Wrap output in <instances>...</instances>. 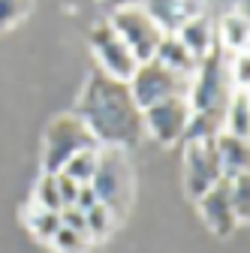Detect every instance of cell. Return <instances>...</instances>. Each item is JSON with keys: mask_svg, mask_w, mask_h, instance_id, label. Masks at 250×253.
I'll use <instances>...</instances> for the list:
<instances>
[{"mask_svg": "<svg viewBox=\"0 0 250 253\" xmlns=\"http://www.w3.org/2000/svg\"><path fill=\"white\" fill-rule=\"evenodd\" d=\"M79 118L90 136L109 148H133L145 136L142 109L136 106L127 82H118L106 73H93L79 103Z\"/></svg>", "mask_w": 250, "mask_h": 253, "instance_id": "obj_1", "label": "cell"}, {"mask_svg": "<svg viewBox=\"0 0 250 253\" xmlns=\"http://www.w3.org/2000/svg\"><path fill=\"white\" fill-rule=\"evenodd\" d=\"M196 82H190V93H187V103L193 112L202 115H223L232 93H229V70L226 60L220 54V48H214L211 54H205L196 63Z\"/></svg>", "mask_w": 250, "mask_h": 253, "instance_id": "obj_2", "label": "cell"}, {"mask_svg": "<svg viewBox=\"0 0 250 253\" xmlns=\"http://www.w3.org/2000/svg\"><path fill=\"white\" fill-rule=\"evenodd\" d=\"M130 93H133V100L136 106L145 112L151 106H157L169 97H187L190 93V76H181L169 67H163L160 60H145L136 67V73L130 76L127 82Z\"/></svg>", "mask_w": 250, "mask_h": 253, "instance_id": "obj_3", "label": "cell"}, {"mask_svg": "<svg viewBox=\"0 0 250 253\" xmlns=\"http://www.w3.org/2000/svg\"><path fill=\"white\" fill-rule=\"evenodd\" d=\"M90 190L97 193V199L112 211L124 214L130 208L133 199V172L130 163L118 148H109L97 157V172L90 178Z\"/></svg>", "mask_w": 250, "mask_h": 253, "instance_id": "obj_4", "label": "cell"}, {"mask_svg": "<svg viewBox=\"0 0 250 253\" xmlns=\"http://www.w3.org/2000/svg\"><path fill=\"white\" fill-rule=\"evenodd\" d=\"M90 148H97V139L90 136V130L79 115L54 118L45 133V175H57L67 166L70 157H76L79 151H90Z\"/></svg>", "mask_w": 250, "mask_h": 253, "instance_id": "obj_5", "label": "cell"}, {"mask_svg": "<svg viewBox=\"0 0 250 253\" xmlns=\"http://www.w3.org/2000/svg\"><path fill=\"white\" fill-rule=\"evenodd\" d=\"M109 24L115 27V34L124 40V45L133 51V57L139 63L151 60L154 51H157V45H160V40L166 37L163 30L151 21V15L142 6H127V9L112 12V21Z\"/></svg>", "mask_w": 250, "mask_h": 253, "instance_id": "obj_6", "label": "cell"}, {"mask_svg": "<svg viewBox=\"0 0 250 253\" xmlns=\"http://www.w3.org/2000/svg\"><path fill=\"white\" fill-rule=\"evenodd\" d=\"M90 45H93V54L100 57L106 76H112L118 82H130V76L139 67V60L133 57V51L127 45H124V40L115 34V27L109 21H103V24H97L90 30Z\"/></svg>", "mask_w": 250, "mask_h": 253, "instance_id": "obj_7", "label": "cell"}, {"mask_svg": "<svg viewBox=\"0 0 250 253\" xmlns=\"http://www.w3.org/2000/svg\"><path fill=\"white\" fill-rule=\"evenodd\" d=\"M223 175H220V166H217L214 139L211 142H187V148H184V184H187V193L193 199H199Z\"/></svg>", "mask_w": 250, "mask_h": 253, "instance_id": "obj_8", "label": "cell"}, {"mask_svg": "<svg viewBox=\"0 0 250 253\" xmlns=\"http://www.w3.org/2000/svg\"><path fill=\"white\" fill-rule=\"evenodd\" d=\"M190 115H193V109L187 103V97H169V100H163L157 106L145 109L142 121H145V130L154 139L169 145V142H178L184 136V126L190 121Z\"/></svg>", "mask_w": 250, "mask_h": 253, "instance_id": "obj_9", "label": "cell"}, {"mask_svg": "<svg viewBox=\"0 0 250 253\" xmlns=\"http://www.w3.org/2000/svg\"><path fill=\"white\" fill-rule=\"evenodd\" d=\"M199 205H202V217H205V223L211 226V232L229 235L238 226V217H235L232 199H229V178H220L205 196H199Z\"/></svg>", "mask_w": 250, "mask_h": 253, "instance_id": "obj_10", "label": "cell"}, {"mask_svg": "<svg viewBox=\"0 0 250 253\" xmlns=\"http://www.w3.org/2000/svg\"><path fill=\"white\" fill-rule=\"evenodd\" d=\"M142 9L163 34H178L190 18L202 15V0H142Z\"/></svg>", "mask_w": 250, "mask_h": 253, "instance_id": "obj_11", "label": "cell"}, {"mask_svg": "<svg viewBox=\"0 0 250 253\" xmlns=\"http://www.w3.org/2000/svg\"><path fill=\"white\" fill-rule=\"evenodd\" d=\"M214 154H217V166H220L223 178H238L247 172V163H250L247 139H238V136L220 130L214 136Z\"/></svg>", "mask_w": 250, "mask_h": 253, "instance_id": "obj_12", "label": "cell"}, {"mask_svg": "<svg viewBox=\"0 0 250 253\" xmlns=\"http://www.w3.org/2000/svg\"><path fill=\"white\" fill-rule=\"evenodd\" d=\"M178 40H181V45L190 51L196 60H202L205 54H211L217 45H214V27H211V21L205 18V15H196V18H190L178 34H175Z\"/></svg>", "mask_w": 250, "mask_h": 253, "instance_id": "obj_13", "label": "cell"}, {"mask_svg": "<svg viewBox=\"0 0 250 253\" xmlns=\"http://www.w3.org/2000/svg\"><path fill=\"white\" fill-rule=\"evenodd\" d=\"M154 60H160L163 67H169V70H175V73H181V76H190V73L196 70V63H199L190 51L181 45V40H178L175 34H166V37L160 40L157 51H154Z\"/></svg>", "mask_w": 250, "mask_h": 253, "instance_id": "obj_14", "label": "cell"}, {"mask_svg": "<svg viewBox=\"0 0 250 253\" xmlns=\"http://www.w3.org/2000/svg\"><path fill=\"white\" fill-rule=\"evenodd\" d=\"M223 121H226V133L238 136V139H247L250 133V100H247V90L235 93L229 100V112H223Z\"/></svg>", "mask_w": 250, "mask_h": 253, "instance_id": "obj_15", "label": "cell"}, {"mask_svg": "<svg viewBox=\"0 0 250 253\" xmlns=\"http://www.w3.org/2000/svg\"><path fill=\"white\" fill-rule=\"evenodd\" d=\"M220 124H223V115H202V112H193L190 121L184 126V142H211L217 133H220Z\"/></svg>", "mask_w": 250, "mask_h": 253, "instance_id": "obj_16", "label": "cell"}, {"mask_svg": "<svg viewBox=\"0 0 250 253\" xmlns=\"http://www.w3.org/2000/svg\"><path fill=\"white\" fill-rule=\"evenodd\" d=\"M97 148H90V151H79L76 157H70L67 160V166L60 169L64 175H70L76 184H90V178H93V172H97Z\"/></svg>", "mask_w": 250, "mask_h": 253, "instance_id": "obj_17", "label": "cell"}, {"mask_svg": "<svg viewBox=\"0 0 250 253\" xmlns=\"http://www.w3.org/2000/svg\"><path fill=\"white\" fill-rule=\"evenodd\" d=\"M220 37H223V42L235 51V54H241V51H247V18H241V15H226L223 21H220Z\"/></svg>", "mask_w": 250, "mask_h": 253, "instance_id": "obj_18", "label": "cell"}, {"mask_svg": "<svg viewBox=\"0 0 250 253\" xmlns=\"http://www.w3.org/2000/svg\"><path fill=\"white\" fill-rule=\"evenodd\" d=\"M229 199H232V211L241 220L250 217V175H238V178H229Z\"/></svg>", "mask_w": 250, "mask_h": 253, "instance_id": "obj_19", "label": "cell"}, {"mask_svg": "<svg viewBox=\"0 0 250 253\" xmlns=\"http://www.w3.org/2000/svg\"><path fill=\"white\" fill-rule=\"evenodd\" d=\"M37 202H40V211H60V208H64L54 175H42V181L37 187Z\"/></svg>", "mask_w": 250, "mask_h": 253, "instance_id": "obj_20", "label": "cell"}, {"mask_svg": "<svg viewBox=\"0 0 250 253\" xmlns=\"http://www.w3.org/2000/svg\"><path fill=\"white\" fill-rule=\"evenodd\" d=\"M112 211L103 205V202H97L90 211H84V220H87V235H106L109 229H112Z\"/></svg>", "mask_w": 250, "mask_h": 253, "instance_id": "obj_21", "label": "cell"}, {"mask_svg": "<svg viewBox=\"0 0 250 253\" xmlns=\"http://www.w3.org/2000/svg\"><path fill=\"white\" fill-rule=\"evenodd\" d=\"M30 229L40 238H54V232L60 229V211H37L30 217Z\"/></svg>", "mask_w": 250, "mask_h": 253, "instance_id": "obj_22", "label": "cell"}, {"mask_svg": "<svg viewBox=\"0 0 250 253\" xmlns=\"http://www.w3.org/2000/svg\"><path fill=\"white\" fill-rule=\"evenodd\" d=\"M51 241H54V247H57L60 253H82V250L87 247V235H79V232H73V229H67V226H60Z\"/></svg>", "mask_w": 250, "mask_h": 253, "instance_id": "obj_23", "label": "cell"}, {"mask_svg": "<svg viewBox=\"0 0 250 253\" xmlns=\"http://www.w3.org/2000/svg\"><path fill=\"white\" fill-rule=\"evenodd\" d=\"M30 12V0H0V30L12 27Z\"/></svg>", "mask_w": 250, "mask_h": 253, "instance_id": "obj_24", "label": "cell"}, {"mask_svg": "<svg viewBox=\"0 0 250 253\" xmlns=\"http://www.w3.org/2000/svg\"><path fill=\"white\" fill-rule=\"evenodd\" d=\"M60 226H67L79 235H87V220H84V211H79L76 205L70 208H60Z\"/></svg>", "mask_w": 250, "mask_h": 253, "instance_id": "obj_25", "label": "cell"}, {"mask_svg": "<svg viewBox=\"0 0 250 253\" xmlns=\"http://www.w3.org/2000/svg\"><path fill=\"white\" fill-rule=\"evenodd\" d=\"M54 178H57V193H60V202H64V208L76 205V196H79V187H82V184H76V181H73L70 175H64V172H57Z\"/></svg>", "mask_w": 250, "mask_h": 253, "instance_id": "obj_26", "label": "cell"}, {"mask_svg": "<svg viewBox=\"0 0 250 253\" xmlns=\"http://www.w3.org/2000/svg\"><path fill=\"white\" fill-rule=\"evenodd\" d=\"M232 79H235V84H238L241 90H247V82H250V57H247V51L235 54V63H232Z\"/></svg>", "mask_w": 250, "mask_h": 253, "instance_id": "obj_27", "label": "cell"}, {"mask_svg": "<svg viewBox=\"0 0 250 253\" xmlns=\"http://www.w3.org/2000/svg\"><path fill=\"white\" fill-rule=\"evenodd\" d=\"M97 202H100V199H97V193L90 190V184H82V187H79V196H76V208H79V211H90Z\"/></svg>", "mask_w": 250, "mask_h": 253, "instance_id": "obj_28", "label": "cell"}, {"mask_svg": "<svg viewBox=\"0 0 250 253\" xmlns=\"http://www.w3.org/2000/svg\"><path fill=\"white\" fill-rule=\"evenodd\" d=\"M103 3L118 12V9H127V6H142V0H103Z\"/></svg>", "mask_w": 250, "mask_h": 253, "instance_id": "obj_29", "label": "cell"}]
</instances>
